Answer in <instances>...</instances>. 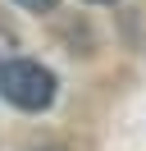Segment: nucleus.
I'll return each instance as SVG.
<instances>
[{
  "label": "nucleus",
  "mask_w": 146,
  "mask_h": 151,
  "mask_svg": "<svg viewBox=\"0 0 146 151\" xmlns=\"http://www.w3.org/2000/svg\"><path fill=\"white\" fill-rule=\"evenodd\" d=\"M91 5H114V0H91Z\"/></svg>",
  "instance_id": "nucleus-3"
},
{
  "label": "nucleus",
  "mask_w": 146,
  "mask_h": 151,
  "mask_svg": "<svg viewBox=\"0 0 146 151\" xmlns=\"http://www.w3.org/2000/svg\"><path fill=\"white\" fill-rule=\"evenodd\" d=\"M14 5H23V9H32V14H50L59 0H14Z\"/></svg>",
  "instance_id": "nucleus-2"
},
{
  "label": "nucleus",
  "mask_w": 146,
  "mask_h": 151,
  "mask_svg": "<svg viewBox=\"0 0 146 151\" xmlns=\"http://www.w3.org/2000/svg\"><path fill=\"white\" fill-rule=\"evenodd\" d=\"M0 96L18 110L36 114L55 101V73L36 60H5L0 64Z\"/></svg>",
  "instance_id": "nucleus-1"
}]
</instances>
